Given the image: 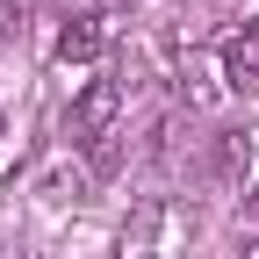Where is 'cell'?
Masks as SVG:
<instances>
[{"label":"cell","instance_id":"obj_2","mask_svg":"<svg viewBox=\"0 0 259 259\" xmlns=\"http://www.w3.org/2000/svg\"><path fill=\"white\" fill-rule=\"evenodd\" d=\"M108 36H115L108 15H72V22L58 29V65H94V58L108 51Z\"/></svg>","mask_w":259,"mask_h":259},{"label":"cell","instance_id":"obj_4","mask_svg":"<svg viewBox=\"0 0 259 259\" xmlns=\"http://www.w3.org/2000/svg\"><path fill=\"white\" fill-rule=\"evenodd\" d=\"M115 8H130V0H94V15H108V22H115Z\"/></svg>","mask_w":259,"mask_h":259},{"label":"cell","instance_id":"obj_7","mask_svg":"<svg viewBox=\"0 0 259 259\" xmlns=\"http://www.w3.org/2000/svg\"><path fill=\"white\" fill-rule=\"evenodd\" d=\"M137 259H151V252H137Z\"/></svg>","mask_w":259,"mask_h":259},{"label":"cell","instance_id":"obj_5","mask_svg":"<svg viewBox=\"0 0 259 259\" xmlns=\"http://www.w3.org/2000/svg\"><path fill=\"white\" fill-rule=\"evenodd\" d=\"M245 216H252V223H259V180H252V194H245Z\"/></svg>","mask_w":259,"mask_h":259},{"label":"cell","instance_id":"obj_1","mask_svg":"<svg viewBox=\"0 0 259 259\" xmlns=\"http://www.w3.org/2000/svg\"><path fill=\"white\" fill-rule=\"evenodd\" d=\"M115 115H122V87H115V79H87V87H79V101H72V137H87V144H94V137H108V122H115Z\"/></svg>","mask_w":259,"mask_h":259},{"label":"cell","instance_id":"obj_6","mask_svg":"<svg viewBox=\"0 0 259 259\" xmlns=\"http://www.w3.org/2000/svg\"><path fill=\"white\" fill-rule=\"evenodd\" d=\"M238 259H259V245H245V252H238Z\"/></svg>","mask_w":259,"mask_h":259},{"label":"cell","instance_id":"obj_3","mask_svg":"<svg viewBox=\"0 0 259 259\" xmlns=\"http://www.w3.org/2000/svg\"><path fill=\"white\" fill-rule=\"evenodd\" d=\"M223 87L231 94H259V22L223 44Z\"/></svg>","mask_w":259,"mask_h":259}]
</instances>
